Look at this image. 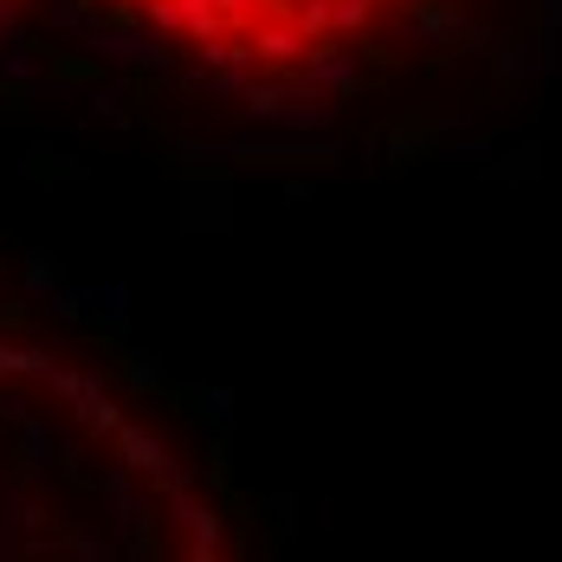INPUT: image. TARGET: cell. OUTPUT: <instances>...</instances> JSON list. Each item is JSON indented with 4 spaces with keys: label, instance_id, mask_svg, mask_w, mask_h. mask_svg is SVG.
Listing matches in <instances>:
<instances>
[{
    "label": "cell",
    "instance_id": "obj_1",
    "mask_svg": "<svg viewBox=\"0 0 562 562\" xmlns=\"http://www.w3.org/2000/svg\"><path fill=\"white\" fill-rule=\"evenodd\" d=\"M0 562H226L221 510L104 362L0 317Z\"/></svg>",
    "mask_w": 562,
    "mask_h": 562
},
{
    "label": "cell",
    "instance_id": "obj_2",
    "mask_svg": "<svg viewBox=\"0 0 562 562\" xmlns=\"http://www.w3.org/2000/svg\"><path fill=\"white\" fill-rule=\"evenodd\" d=\"M136 40L188 71L252 91L304 98L375 65L440 20L447 0H98Z\"/></svg>",
    "mask_w": 562,
    "mask_h": 562
},
{
    "label": "cell",
    "instance_id": "obj_3",
    "mask_svg": "<svg viewBox=\"0 0 562 562\" xmlns=\"http://www.w3.org/2000/svg\"><path fill=\"white\" fill-rule=\"evenodd\" d=\"M13 13H20V0H0V40H7V26H13Z\"/></svg>",
    "mask_w": 562,
    "mask_h": 562
}]
</instances>
